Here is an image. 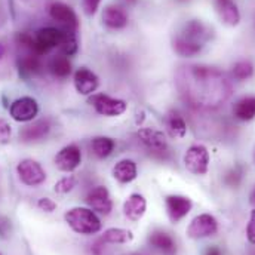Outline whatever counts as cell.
<instances>
[{"label":"cell","mask_w":255,"mask_h":255,"mask_svg":"<svg viewBox=\"0 0 255 255\" xmlns=\"http://www.w3.org/2000/svg\"><path fill=\"white\" fill-rule=\"evenodd\" d=\"M181 98L194 109L214 110L232 95L230 80L218 68L206 65H184L177 73Z\"/></svg>","instance_id":"6da1fadb"},{"label":"cell","mask_w":255,"mask_h":255,"mask_svg":"<svg viewBox=\"0 0 255 255\" xmlns=\"http://www.w3.org/2000/svg\"><path fill=\"white\" fill-rule=\"evenodd\" d=\"M64 220L70 226V229L79 235L89 236L101 230V220L91 208H82V206L71 208L65 212Z\"/></svg>","instance_id":"7a4b0ae2"},{"label":"cell","mask_w":255,"mask_h":255,"mask_svg":"<svg viewBox=\"0 0 255 255\" xmlns=\"http://www.w3.org/2000/svg\"><path fill=\"white\" fill-rule=\"evenodd\" d=\"M88 104L103 116H121L127 112V103L119 98H112L106 94H92L88 98Z\"/></svg>","instance_id":"3957f363"},{"label":"cell","mask_w":255,"mask_h":255,"mask_svg":"<svg viewBox=\"0 0 255 255\" xmlns=\"http://www.w3.org/2000/svg\"><path fill=\"white\" fill-rule=\"evenodd\" d=\"M218 232V221L211 214H199L190 221L186 235L193 241L214 236Z\"/></svg>","instance_id":"277c9868"},{"label":"cell","mask_w":255,"mask_h":255,"mask_svg":"<svg viewBox=\"0 0 255 255\" xmlns=\"http://www.w3.org/2000/svg\"><path fill=\"white\" fill-rule=\"evenodd\" d=\"M184 166L193 175H205L209 168V153L205 145L194 144L184 153Z\"/></svg>","instance_id":"5b68a950"},{"label":"cell","mask_w":255,"mask_h":255,"mask_svg":"<svg viewBox=\"0 0 255 255\" xmlns=\"http://www.w3.org/2000/svg\"><path fill=\"white\" fill-rule=\"evenodd\" d=\"M16 172L19 180L28 187H37L46 180V172L43 171L40 163L33 159L21 160L16 166Z\"/></svg>","instance_id":"8992f818"},{"label":"cell","mask_w":255,"mask_h":255,"mask_svg":"<svg viewBox=\"0 0 255 255\" xmlns=\"http://www.w3.org/2000/svg\"><path fill=\"white\" fill-rule=\"evenodd\" d=\"M64 37V30L54 28V27H46L40 28L34 34V48L37 55H43L49 52L51 49L57 48L61 45Z\"/></svg>","instance_id":"52a82bcc"},{"label":"cell","mask_w":255,"mask_h":255,"mask_svg":"<svg viewBox=\"0 0 255 255\" xmlns=\"http://www.w3.org/2000/svg\"><path fill=\"white\" fill-rule=\"evenodd\" d=\"M9 113L13 121L16 122H30L33 121L39 113V104L31 97H22L15 100L10 104Z\"/></svg>","instance_id":"ba28073f"},{"label":"cell","mask_w":255,"mask_h":255,"mask_svg":"<svg viewBox=\"0 0 255 255\" xmlns=\"http://www.w3.org/2000/svg\"><path fill=\"white\" fill-rule=\"evenodd\" d=\"M165 206H166V214L172 223L181 221L184 217L193 208V202L190 197L183 196V194H169L165 199Z\"/></svg>","instance_id":"9c48e42d"},{"label":"cell","mask_w":255,"mask_h":255,"mask_svg":"<svg viewBox=\"0 0 255 255\" xmlns=\"http://www.w3.org/2000/svg\"><path fill=\"white\" fill-rule=\"evenodd\" d=\"M85 200L92 211H97L104 215H109L113 209V202H112L110 193L104 186H97L92 190H89Z\"/></svg>","instance_id":"30bf717a"},{"label":"cell","mask_w":255,"mask_h":255,"mask_svg":"<svg viewBox=\"0 0 255 255\" xmlns=\"http://www.w3.org/2000/svg\"><path fill=\"white\" fill-rule=\"evenodd\" d=\"M55 165L63 172H73L82 163V151L77 145H65L55 156Z\"/></svg>","instance_id":"8fae6325"},{"label":"cell","mask_w":255,"mask_h":255,"mask_svg":"<svg viewBox=\"0 0 255 255\" xmlns=\"http://www.w3.org/2000/svg\"><path fill=\"white\" fill-rule=\"evenodd\" d=\"M138 138L145 145L147 150H150L154 154H163L168 150V142L163 135V132L151 129V128H142L138 130Z\"/></svg>","instance_id":"7c38bea8"},{"label":"cell","mask_w":255,"mask_h":255,"mask_svg":"<svg viewBox=\"0 0 255 255\" xmlns=\"http://www.w3.org/2000/svg\"><path fill=\"white\" fill-rule=\"evenodd\" d=\"M49 15L54 21L60 22L61 25H64L65 28L64 30H71V31H76L79 28V19H77V15L74 13V10L61 1H57V3H52L51 7H49Z\"/></svg>","instance_id":"4fadbf2b"},{"label":"cell","mask_w":255,"mask_h":255,"mask_svg":"<svg viewBox=\"0 0 255 255\" xmlns=\"http://www.w3.org/2000/svg\"><path fill=\"white\" fill-rule=\"evenodd\" d=\"M148 244L162 255H177V242L165 230H153L148 236Z\"/></svg>","instance_id":"5bb4252c"},{"label":"cell","mask_w":255,"mask_h":255,"mask_svg":"<svg viewBox=\"0 0 255 255\" xmlns=\"http://www.w3.org/2000/svg\"><path fill=\"white\" fill-rule=\"evenodd\" d=\"M98 85H100V80H98L97 74L94 71H91L89 68L80 67L74 73V86L80 95H91L92 92H95Z\"/></svg>","instance_id":"9a60e30c"},{"label":"cell","mask_w":255,"mask_h":255,"mask_svg":"<svg viewBox=\"0 0 255 255\" xmlns=\"http://www.w3.org/2000/svg\"><path fill=\"white\" fill-rule=\"evenodd\" d=\"M147 209V200L139 193H132L124 203V214L129 221L136 223L139 221Z\"/></svg>","instance_id":"2e32d148"},{"label":"cell","mask_w":255,"mask_h":255,"mask_svg":"<svg viewBox=\"0 0 255 255\" xmlns=\"http://www.w3.org/2000/svg\"><path fill=\"white\" fill-rule=\"evenodd\" d=\"M214 1H215L217 12L224 24L235 27L241 22V12L233 0H214Z\"/></svg>","instance_id":"e0dca14e"},{"label":"cell","mask_w":255,"mask_h":255,"mask_svg":"<svg viewBox=\"0 0 255 255\" xmlns=\"http://www.w3.org/2000/svg\"><path fill=\"white\" fill-rule=\"evenodd\" d=\"M103 22L113 30H121L128 25V15L127 12L115 4H110L104 9L103 12Z\"/></svg>","instance_id":"ac0fdd59"},{"label":"cell","mask_w":255,"mask_h":255,"mask_svg":"<svg viewBox=\"0 0 255 255\" xmlns=\"http://www.w3.org/2000/svg\"><path fill=\"white\" fill-rule=\"evenodd\" d=\"M51 130V124L49 121H37L28 127L22 128L19 132V138L24 142H33V141H39L43 139Z\"/></svg>","instance_id":"d6986e66"},{"label":"cell","mask_w":255,"mask_h":255,"mask_svg":"<svg viewBox=\"0 0 255 255\" xmlns=\"http://www.w3.org/2000/svg\"><path fill=\"white\" fill-rule=\"evenodd\" d=\"M113 177L122 184H128L136 178V165L130 159H124L118 162L113 168Z\"/></svg>","instance_id":"ffe728a7"},{"label":"cell","mask_w":255,"mask_h":255,"mask_svg":"<svg viewBox=\"0 0 255 255\" xmlns=\"http://www.w3.org/2000/svg\"><path fill=\"white\" fill-rule=\"evenodd\" d=\"M233 115L242 122L253 121L255 118V97H245L239 100L233 107Z\"/></svg>","instance_id":"44dd1931"},{"label":"cell","mask_w":255,"mask_h":255,"mask_svg":"<svg viewBox=\"0 0 255 255\" xmlns=\"http://www.w3.org/2000/svg\"><path fill=\"white\" fill-rule=\"evenodd\" d=\"M132 239H133L132 232L128 229H121V227L107 229L101 236V241L104 244H112V245H124V244L130 242Z\"/></svg>","instance_id":"7402d4cb"},{"label":"cell","mask_w":255,"mask_h":255,"mask_svg":"<svg viewBox=\"0 0 255 255\" xmlns=\"http://www.w3.org/2000/svg\"><path fill=\"white\" fill-rule=\"evenodd\" d=\"M203 48V43L193 42L183 36H177L174 39V51L181 57H194L197 55Z\"/></svg>","instance_id":"603a6c76"},{"label":"cell","mask_w":255,"mask_h":255,"mask_svg":"<svg viewBox=\"0 0 255 255\" xmlns=\"http://www.w3.org/2000/svg\"><path fill=\"white\" fill-rule=\"evenodd\" d=\"M165 125H166V129H168V132H169V135L172 138H183L186 135V132H187L186 121L177 112H171L165 118Z\"/></svg>","instance_id":"cb8c5ba5"},{"label":"cell","mask_w":255,"mask_h":255,"mask_svg":"<svg viewBox=\"0 0 255 255\" xmlns=\"http://www.w3.org/2000/svg\"><path fill=\"white\" fill-rule=\"evenodd\" d=\"M206 33H208V31H206L205 25H203L200 21L191 19L190 22L186 24V27H184V30H183V33H181L180 36H183V37H186V39H189V40H193V42L203 43V40L208 37Z\"/></svg>","instance_id":"d4e9b609"},{"label":"cell","mask_w":255,"mask_h":255,"mask_svg":"<svg viewBox=\"0 0 255 255\" xmlns=\"http://www.w3.org/2000/svg\"><path fill=\"white\" fill-rule=\"evenodd\" d=\"M115 141L110 138V136H95L91 142V147H92V151L97 157L100 159H104V157H109L113 150H115Z\"/></svg>","instance_id":"484cf974"},{"label":"cell","mask_w":255,"mask_h":255,"mask_svg":"<svg viewBox=\"0 0 255 255\" xmlns=\"http://www.w3.org/2000/svg\"><path fill=\"white\" fill-rule=\"evenodd\" d=\"M49 70L55 77L65 79L71 73V63L65 55H57L51 60L49 63Z\"/></svg>","instance_id":"4316f807"},{"label":"cell","mask_w":255,"mask_h":255,"mask_svg":"<svg viewBox=\"0 0 255 255\" xmlns=\"http://www.w3.org/2000/svg\"><path fill=\"white\" fill-rule=\"evenodd\" d=\"M18 65H19V70H21L22 73H25V74H34V73H37V71L40 70V60H39V55L25 51V54L19 57Z\"/></svg>","instance_id":"83f0119b"},{"label":"cell","mask_w":255,"mask_h":255,"mask_svg":"<svg viewBox=\"0 0 255 255\" xmlns=\"http://www.w3.org/2000/svg\"><path fill=\"white\" fill-rule=\"evenodd\" d=\"M60 49L63 51L65 57H71L77 52V39H76V31L71 30H64V37Z\"/></svg>","instance_id":"f1b7e54d"},{"label":"cell","mask_w":255,"mask_h":255,"mask_svg":"<svg viewBox=\"0 0 255 255\" xmlns=\"http://www.w3.org/2000/svg\"><path fill=\"white\" fill-rule=\"evenodd\" d=\"M232 73L236 80H247L254 74V65L250 61H239L233 65Z\"/></svg>","instance_id":"f546056e"},{"label":"cell","mask_w":255,"mask_h":255,"mask_svg":"<svg viewBox=\"0 0 255 255\" xmlns=\"http://www.w3.org/2000/svg\"><path fill=\"white\" fill-rule=\"evenodd\" d=\"M76 183H77L76 177H73V175L64 177L54 186V190L57 191V193H60V194H67V193H70L76 187Z\"/></svg>","instance_id":"4dcf8cb0"},{"label":"cell","mask_w":255,"mask_h":255,"mask_svg":"<svg viewBox=\"0 0 255 255\" xmlns=\"http://www.w3.org/2000/svg\"><path fill=\"white\" fill-rule=\"evenodd\" d=\"M10 133H12V129H10V125L0 119V144H7L10 141Z\"/></svg>","instance_id":"1f68e13d"},{"label":"cell","mask_w":255,"mask_h":255,"mask_svg":"<svg viewBox=\"0 0 255 255\" xmlns=\"http://www.w3.org/2000/svg\"><path fill=\"white\" fill-rule=\"evenodd\" d=\"M247 238H248V242L251 245H255V208L251 211L250 221L247 226Z\"/></svg>","instance_id":"d6a6232c"},{"label":"cell","mask_w":255,"mask_h":255,"mask_svg":"<svg viewBox=\"0 0 255 255\" xmlns=\"http://www.w3.org/2000/svg\"><path fill=\"white\" fill-rule=\"evenodd\" d=\"M101 0H82V6H83V10L88 16H92L95 15V12L98 10V6H100Z\"/></svg>","instance_id":"836d02e7"},{"label":"cell","mask_w":255,"mask_h":255,"mask_svg":"<svg viewBox=\"0 0 255 255\" xmlns=\"http://www.w3.org/2000/svg\"><path fill=\"white\" fill-rule=\"evenodd\" d=\"M37 206H39L42 211H45V212H54V211L57 209V203H55L52 199H49V197H42V199H39Z\"/></svg>","instance_id":"e575fe53"},{"label":"cell","mask_w":255,"mask_h":255,"mask_svg":"<svg viewBox=\"0 0 255 255\" xmlns=\"http://www.w3.org/2000/svg\"><path fill=\"white\" fill-rule=\"evenodd\" d=\"M203 255H223V253H221V250L217 245H211V247H208L205 250Z\"/></svg>","instance_id":"d590c367"},{"label":"cell","mask_w":255,"mask_h":255,"mask_svg":"<svg viewBox=\"0 0 255 255\" xmlns=\"http://www.w3.org/2000/svg\"><path fill=\"white\" fill-rule=\"evenodd\" d=\"M250 202H251L253 206H255V189L253 190V193H251V196H250Z\"/></svg>","instance_id":"8d00e7d4"},{"label":"cell","mask_w":255,"mask_h":255,"mask_svg":"<svg viewBox=\"0 0 255 255\" xmlns=\"http://www.w3.org/2000/svg\"><path fill=\"white\" fill-rule=\"evenodd\" d=\"M3 54H4V48H3V45H0V58L3 57Z\"/></svg>","instance_id":"74e56055"},{"label":"cell","mask_w":255,"mask_h":255,"mask_svg":"<svg viewBox=\"0 0 255 255\" xmlns=\"http://www.w3.org/2000/svg\"><path fill=\"white\" fill-rule=\"evenodd\" d=\"M130 255H147V254H144V253H133V254H130Z\"/></svg>","instance_id":"f35d334b"},{"label":"cell","mask_w":255,"mask_h":255,"mask_svg":"<svg viewBox=\"0 0 255 255\" xmlns=\"http://www.w3.org/2000/svg\"><path fill=\"white\" fill-rule=\"evenodd\" d=\"M125 1H127V3H135L136 0H125Z\"/></svg>","instance_id":"ab89813d"}]
</instances>
